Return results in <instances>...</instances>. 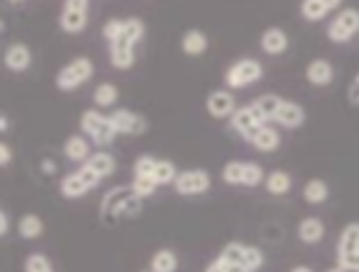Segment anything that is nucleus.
I'll return each mask as SVG.
<instances>
[{
    "instance_id": "7ed1b4c3",
    "label": "nucleus",
    "mask_w": 359,
    "mask_h": 272,
    "mask_svg": "<svg viewBox=\"0 0 359 272\" xmlns=\"http://www.w3.org/2000/svg\"><path fill=\"white\" fill-rule=\"evenodd\" d=\"M226 85H229V90H239V88H249V85H255L262 80V64L252 57L247 60H236L231 67L226 69Z\"/></svg>"
},
{
    "instance_id": "2f4dec72",
    "label": "nucleus",
    "mask_w": 359,
    "mask_h": 272,
    "mask_svg": "<svg viewBox=\"0 0 359 272\" xmlns=\"http://www.w3.org/2000/svg\"><path fill=\"white\" fill-rule=\"evenodd\" d=\"M144 21H139V18H126L123 21V31H121V36L123 41H128V44H139V41H144Z\"/></svg>"
},
{
    "instance_id": "cd10ccee",
    "label": "nucleus",
    "mask_w": 359,
    "mask_h": 272,
    "mask_svg": "<svg viewBox=\"0 0 359 272\" xmlns=\"http://www.w3.org/2000/svg\"><path fill=\"white\" fill-rule=\"evenodd\" d=\"M252 106H255L257 111L267 118V121H275L277 111H280V106H283V98H280V95H275V93H267V95H259Z\"/></svg>"
},
{
    "instance_id": "37998d69",
    "label": "nucleus",
    "mask_w": 359,
    "mask_h": 272,
    "mask_svg": "<svg viewBox=\"0 0 359 272\" xmlns=\"http://www.w3.org/2000/svg\"><path fill=\"white\" fill-rule=\"evenodd\" d=\"M11 159H13V151H11L8 142H0V165L8 167V165H11Z\"/></svg>"
},
{
    "instance_id": "39448f33",
    "label": "nucleus",
    "mask_w": 359,
    "mask_h": 272,
    "mask_svg": "<svg viewBox=\"0 0 359 272\" xmlns=\"http://www.w3.org/2000/svg\"><path fill=\"white\" fill-rule=\"evenodd\" d=\"M221 257L233 262V265H244L247 270L257 272L264 265V252L259 247H252V244H241V242H229L221 250Z\"/></svg>"
},
{
    "instance_id": "7c9ffc66",
    "label": "nucleus",
    "mask_w": 359,
    "mask_h": 272,
    "mask_svg": "<svg viewBox=\"0 0 359 272\" xmlns=\"http://www.w3.org/2000/svg\"><path fill=\"white\" fill-rule=\"evenodd\" d=\"M93 100H95V106H97V108L116 106V100H118V88H116L113 83L97 85L95 93H93Z\"/></svg>"
},
{
    "instance_id": "2eb2a0df",
    "label": "nucleus",
    "mask_w": 359,
    "mask_h": 272,
    "mask_svg": "<svg viewBox=\"0 0 359 272\" xmlns=\"http://www.w3.org/2000/svg\"><path fill=\"white\" fill-rule=\"evenodd\" d=\"M287 34H285L280 26H272V29H267L262 34V39H259V46H262L264 54H272V57H277V54H283L285 49H287Z\"/></svg>"
},
{
    "instance_id": "ddd939ff",
    "label": "nucleus",
    "mask_w": 359,
    "mask_h": 272,
    "mask_svg": "<svg viewBox=\"0 0 359 272\" xmlns=\"http://www.w3.org/2000/svg\"><path fill=\"white\" fill-rule=\"evenodd\" d=\"M3 60H6V67L11 72H26L31 67V49L21 41H15L6 49Z\"/></svg>"
},
{
    "instance_id": "a18cd8bd",
    "label": "nucleus",
    "mask_w": 359,
    "mask_h": 272,
    "mask_svg": "<svg viewBox=\"0 0 359 272\" xmlns=\"http://www.w3.org/2000/svg\"><path fill=\"white\" fill-rule=\"evenodd\" d=\"M8 229H11V219H8L6 211H0V234L8 236Z\"/></svg>"
},
{
    "instance_id": "20e7f679",
    "label": "nucleus",
    "mask_w": 359,
    "mask_h": 272,
    "mask_svg": "<svg viewBox=\"0 0 359 272\" xmlns=\"http://www.w3.org/2000/svg\"><path fill=\"white\" fill-rule=\"evenodd\" d=\"M97 185H100V177H97L88 165H83L80 170L62 177L60 190L65 198H83L85 193H90V190L97 188Z\"/></svg>"
},
{
    "instance_id": "a878e982",
    "label": "nucleus",
    "mask_w": 359,
    "mask_h": 272,
    "mask_svg": "<svg viewBox=\"0 0 359 272\" xmlns=\"http://www.w3.org/2000/svg\"><path fill=\"white\" fill-rule=\"evenodd\" d=\"M18 234L23 239H39V236L44 234V221H41V216H36V213L21 216V221H18Z\"/></svg>"
},
{
    "instance_id": "72a5a7b5",
    "label": "nucleus",
    "mask_w": 359,
    "mask_h": 272,
    "mask_svg": "<svg viewBox=\"0 0 359 272\" xmlns=\"http://www.w3.org/2000/svg\"><path fill=\"white\" fill-rule=\"evenodd\" d=\"M221 177H224L226 185H241V180H244V162L233 159V162L224 165V170H221Z\"/></svg>"
},
{
    "instance_id": "3c124183",
    "label": "nucleus",
    "mask_w": 359,
    "mask_h": 272,
    "mask_svg": "<svg viewBox=\"0 0 359 272\" xmlns=\"http://www.w3.org/2000/svg\"><path fill=\"white\" fill-rule=\"evenodd\" d=\"M326 272H346V270H344V267L337 265V267H331V270H326Z\"/></svg>"
},
{
    "instance_id": "1a4fd4ad",
    "label": "nucleus",
    "mask_w": 359,
    "mask_h": 272,
    "mask_svg": "<svg viewBox=\"0 0 359 272\" xmlns=\"http://www.w3.org/2000/svg\"><path fill=\"white\" fill-rule=\"evenodd\" d=\"M134 190L131 185H118V188H111L108 193L103 196L100 200V219L105 224H113V221H118V213H121V205L126 203V198L131 196Z\"/></svg>"
},
{
    "instance_id": "f03ea898",
    "label": "nucleus",
    "mask_w": 359,
    "mask_h": 272,
    "mask_svg": "<svg viewBox=\"0 0 359 272\" xmlns=\"http://www.w3.org/2000/svg\"><path fill=\"white\" fill-rule=\"evenodd\" d=\"M93 72H95V67H93V60H88V57H77V60L67 62L65 67L57 72V80H54V85L60 88V90H75V88H80V85H85L93 77Z\"/></svg>"
},
{
    "instance_id": "c9c22d12",
    "label": "nucleus",
    "mask_w": 359,
    "mask_h": 272,
    "mask_svg": "<svg viewBox=\"0 0 359 272\" xmlns=\"http://www.w3.org/2000/svg\"><path fill=\"white\" fill-rule=\"evenodd\" d=\"M157 182H154V177H134V182H131V190H134L136 196L142 198H151L154 193H157Z\"/></svg>"
},
{
    "instance_id": "6ab92c4d",
    "label": "nucleus",
    "mask_w": 359,
    "mask_h": 272,
    "mask_svg": "<svg viewBox=\"0 0 359 272\" xmlns=\"http://www.w3.org/2000/svg\"><path fill=\"white\" fill-rule=\"evenodd\" d=\"M180 46H182V52H185L187 57H201V54L208 49V36H205L201 29H190V31H185Z\"/></svg>"
},
{
    "instance_id": "ea45409f",
    "label": "nucleus",
    "mask_w": 359,
    "mask_h": 272,
    "mask_svg": "<svg viewBox=\"0 0 359 272\" xmlns=\"http://www.w3.org/2000/svg\"><path fill=\"white\" fill-rule=\"evenodd\" d=\"M337 265L344 267L346 272H359V252H352V254H341V257H337Z\"/></svg>"
},
{
    "instance_id": "58836bf2",
    "label": "nucleus",
    "mask_w": 359,
    "mask_h": 272,
    "mask_svg": "<svg viewBox=\"0 0 359 272\" xmlns=\"http://www.w3.org/2000/svg\"><path fill=\"white\" fill-rule=\"evenodd\" d=\"M121 31H123V21H121V18H111V21L103 26V39L108 44H113V41L121 36Z\"/></svg>"
},
{
    "instance_id": "423d86ee",
    "label": "nucleus",
    "mask_w": 359,
    "mask_h": 272,
    "mask_svg": "<svg viewBox=\"0 0 359 272\" xmlns=\"http://www.w3.org/2000/svg\"><path fill=\"white\" fill-rule=\"evenodd\" d=\"M267 123H269L267 118H264V116L259 114L252 103H249V106H239L231 116L233 131H236L239 136H244L247 142H252V139L259 134V129H262V126H267Z\"/></svg>"
},
{
    "instance_id": "f3484780",
    "label": "nucleus",
    "mask_w": 359,
    "mask_h": 272,
    "mask_svg": "<svg viewBox=\"0 0 359 272\" xmlns=\"http://www.w3.org/2000/svg\"><path fill=\"white\" fill-rule=\"evenodd\" d=\"M326 234V226H323L321 219H316V216H308L298 224V239L303 244H318Z\"/></svg>"
},
{
    "instance_id": "aec40b11",
    "label": "nucleus",
    "mask_w": 359,
    "mask_h": 272,
    "mask_svg": "<svg viewBox=\"0 0 359 272\" xmlns=\"http://www.w3.org/2000/svg\"><path fill=\"white\" fill-rule=\"evenodd\" d=\"M85 165H88L100 180H103V177H111V175L116 172V157H113L111 151H95V154H90V159Z\"/></svg>"
},
{
    "instance_id": "864d4df0",
    "label": "nucleus",
    "mask_w": 359,
    "mask_h": 272,
    "mask_svg": "<svg viewBox=\"0 0 359 272\" xmlns=\"http://www.w3.org/2000/svg\"><path fill=\"white\" fill-rule=\"evenodd\" d=\"M142 272H154V270H142Z\"/></svg>"
},
{
    "instance_id": "e433bc0d",
    "label": "nucleus",
    "mask_w": 359,
    "mask_h": 272,
    "mask_svg": "<svg viewBox=\"0 0 359 272\" xmlns=\"http://www.w3.org/2000/svg\"><path fill=\"white\" fill-rule=\"evenodd\" d=\"M154 167H157V159L151 157V154H142L134 162V177H151Z\"/></svg>"
},
{
    "instance_id": "603ef678",
    "label": "nucleus",
    "mask_w": 359,
    "mask_h": 272,
    "mask_svg": "<svg viewBox=\"0 0 359 272\" xmlns=\"http://www.w3.org/2000/svg\"><path fill=\"white\" fill-rule=\"evenodd\" d=\"M8 3H23V0H8Z\"/></svg>"
},
{
    "instance_id": "c756f323",
    "label": "nucleus",
    "mask_w": 359,
    "mask_h": 272,
    "mask_svg": "<svg viewBox=\"0 0 359 272\" xmlns=\"http://www.w3.org/2000/svg\"><path fill=\"white\" fill-rule=\"evenodd\" d=\"M329 6L323 3V0H303L300 3V15L306 18V21L316 23V21H323L326 15H329Z\"/></svg>"
},
{
    "instance_id": "473e14b6",
    "label": "nucleus",
    "mask_w": 359,
    "mask_h": 272,
    "mask_svg": "<svg viewBox=\"0 0 359 272\" xmlns=\"http://www.w3.org/2000/svg\"><path fill=\"white\" fill-rule=\"evenodd\" d=\"M264 177H267V175H264L262 165H257V162H244V180H241L244 188H257V185H262Z\"/></svg>"
},
{
    "instance_id": "412c9836",
    "label": "nucleus",
    "mask_w": 359,
    "mask_h": 272,
    "mask_svg": "<svg viewBox=\"0 0 359 272\" xmlns=\"http://www.w3.org/2000/svg\"><path fill=\"white\" fill-rule=\"evenodd\" d=\"M65 157H67L69 162H83L85 165L90 159V142L80 134L69 136L67 142H65Z\"/></svg>"
},
{
    "instance_id": "4c0bfd02",
    "label": "nucleus",
    "mask_w": 359,
    "mask_h": 272,
    "mask_svg": "<svg viewBox=\"0 0 359 272\" xmlns=\"http://www.w3.org/2000/svg\"><path fill=\"white\" fill-rule=\"evenodd\" d=\"M139 211H142V198L136 196V193H131V196L126 198V203L121 205L118 219H134V216H136Z\"/></svg>"
},
{
    "instance_id": "9d476101",
    "label": "nucleus",
    "mask_w": 359,
    "mask_h": 272,
    "mask_svg": "<svg viewBox=\"0 0 359 272\" xmlns=\"http://www.w3.org/2000/svg\"><path fill=\"white\" fill-rule=\"evenodd\" d=\"M113 123H116V131L123 136H136V134H144L147 131V118L142 114H136V111H128V108H118V111H113L111 114Z\"/></svg>"
},
{
    "instance_id": "f8f14e48",
    "label": "nucleus",
    "mask_w": 359,
    "mask_h": 272,
    "mask_svg": "<svg viewBox=\"0 0 359 272\" xmlns=\"http://www.w3.org/2000/svg\"><path fill=\"white\" fill-rule=\"evenodd\" d=\"M303 121H306V108L300 106V103H295V100H283V106H280V111L275 116L277 126H283V129H298V126H303Z\"/></svg>"
},
{
    "instance_id": "393cba45",
    "label": "nucleus",
    "mask_w": 359,
    "mask_h": 272,
    "mask_svg": "<svg viewBox=\"0 0 359 272\" xmlns=\"http://www.w3.org/2000/svg\"><path fill=\"white\" fill-rule=\"evenodd\" d=\"M60 26H62V31H67V34H80V31H85V26H88V13H85V11H65V8H62Z\"/></svg>"
},
{
    "instance_id": "a19ab883",
    "label": "nucleus",
    "mask_w": 359,
    "mask_h": 272,
    "mask_svg": "<svg viewBox=\"0 0 359 272\" xmlns=\"http://www.w3.org/2000/svg\"><path fill=\"white\" fill-rule=\"evenodd\" d=\"M65 11H85L88 13V8H90V0H65Z\"/></svg>"
},
{
    "instance_id": "09e8293b",
    "label": "nucleus",
    "mask_w": 359,
    "mask_h": 272,
    "mask_svg": "<svg viewBox=\"0 0 359 272\" xmlns=\"http://www.w3.org/2000/svg\"><path fill=\"white\" fill-rule=\"evenodd\" d=\"M0 129H3V131L11 129V121H8V116H0Z\"/></svg>"
},
{
    "instance_id": "c85d7f7f",
    "label": "nucleus",
    "mask_w": 359,
    "mask_h": 272,
    "mask_svg": "<svg viewBox=\"0 0 359 272\" xmlns=\"http://www.w3.org/2000/svg\"><path fill=\"white\" fill-rule=\"evenodd\" d=\"M177 175L180 172H177V167H175V162H170V159H157V167H154L151 177H154V182L162 188V185H175Z\"/></svg>"
},
{
    "instance_id": "49530a36",
    "label": "nucleus",
    "mask_w": 359,
    "mask_h": 272,
    "mask_svg": "<svg viewBox=\"0 0 359 272\" xmlns=\"http://www.w3.org/2000/svg\"><path fill=\"white\" fill-rule=\"evenodd\" d=\"M41 170H44L46 175H54L57 172V165H54L52 159H44V162H41Z\"/></svg>"
},
{
    "instance_id": "8fccbe9b",
    "label": "nucleus",
    "mask_w": 359,
    "mask_h": 272,
    "mask_svg": "<svg viewBox=\"0 0 359 272\" xmlns=\"http://www.w3.org/2000/svg\"><path fill=\"white\" fill-rule=\"evenodd\" d=\"M290 272H313V270H311L308 265H298V267H292Z\"/></svg>"
},
{
    "instance_id": "b1692460",
    "label": "nucleus",
    "mask_w": 359,
    "mask_h": 272,
    "mask_svg": "<svg viewBox=\"0 0 359 272\" xmlns=\"http://www.w3.org/2000/svg\"><path fill=\"white\" fill-rule=\"evenodd\" d=\"M180 259L172 250H157L149 259V270L154 272H177Z\"/></svg>"
},
{
    "instance_id": "4468645a",
    "label": "nucleus",
    "mask_w": 359,
    "mask_h": 272,
    "mask_svg": "<svg viewBox=\"0 0 359 272\" xmlns=\"http://www.w3.org/2000/svg\"><path fill=\"white\" fill-rule=\"evenodd\" d=\"M306 80L316 88H323V85L334 83V67H331L329 60H313L306 67Z\"/></svg>"
},
{
    "instance_id": "a211bd4d",
    "label": "nucleus",
    "mask_w": 359,
    "mask_h": 272,
    "mask_svg": "<svg viewBox=\"0 0 359 272\" xmlns=\"http://www.w3.org/2000/svg\"><path fill=\"white\" fill-rule=\"evenodd\" d=\"M352 252H359V221L346 224V226L341 229L339 242H337V257H341V254H352Z\"/></svg>"
},
{
    "instance_id": "6e6552de",
    "label": "nucleus",
    "mask_w": 359,
    "mask_h": 272,
    "mask_svg": "<svg viewBox=\"0 0 359 272\" xmlns=\"http://www.w3.org/2000/svg\"><path fill=\"white\" fill-rule=\"evenodd\" d=\"M175 190L177 196H203L210 190V175L208 170L193 167V170H182L175 180Z\"/></svg>"
},
{
    "instance_id": "4be33fe9",
    "label": "nucleus",
    "mask_w": 359,
    "mask_h": 272,
    "mask_svg": "<svg viewBox=\"0 0 359 272\" xmlns=\"http://www.w3.org/2000/svg\"><path fill=\"white\" fill-rule=\"evenodd\" d=\"M264 188H267V193H272V196H287L292 188V177L285 170H272V172H267V177H264Z\"/></svg>"
},
{
    "instance_id": "c03bdc74",
    "label": "nucleus",
    "mask_w": 359,
    "mask_h": 272,
    "mask_svg": "<svg viewBox=\"0 0 359 272\" xmlns=\"http://www.w3.org/2000/svg\"><path fill=\"white\" fill-rule=\"evenodd\" d=\"M205 272H226V259L224 257H216L208 267H205Z\"/></svg>"
},
{
    "instance_id": "5701e85b",
    "label": "nucleus",
    "mask_w": 359,
    "mask_h": 272,
    "mask_svg": "<svg viewBox=\"0 0 359 272\" xmlns=\"http://www.w3.org/2000/svg\"><path fill=\"white\" fill-rule=\"evenodd\" d=\"M280 139H283V136H280V131L272 129V126L267 123V126H262V129H259V134H257L249 144H252L257 151H275L277 147H280Z\"/></svg>"
},
{
    "instance_id": "f257e3e1",
    "label": "nucleus",
    "mask_w": 359,
    "mask_h": 272,
    "mask_svg": "<svg viewBox=\"0 0 359 272\" xmlns=\"http://www.w3.org/2000/svg\"><path fill=\"white\" fill-rule=\"evenodd\" d=\"M80 129H83L97 147H108V144H113L116 136H118L111 114L105 116L103 111H97V108L83 111V116H80Z\"/></svg>"
},
{
    "instance_id": "f704fd0d",
    "label": "nucleus",
    "mask_w": 359,
    "mask_h": 272,
    "mask_svg": "<svg viewBox=\"0 0 359 272\" xmlns=\"http://www.w3.org/2000/svg\"><path fill=\"white\" fill-rule=\"evenodd\" d=\"M23 270L26 272H54L52 262H49V257L46 254H41V252H34V254H29L26 257V262H23Z\"/></svg>"
},
{
    "instance_id": "79ce46f5",
    "label": "nucleus",
    "mask_w": 359,
    "mask_h": 272,
    "mask_svg": "<svg viewBox=\"0 0 359 272\" xmlns=\"http://www.w3.org/2000/svg\"><path fill=\"white\" fill-rule=\"evenodd\" d=\"M346 98H349L352 106H359V72H357V77H354V83L349 85V90H346Z\"/></svg>"
},
{
    "instance_id": "dca6fc26",
    "label": "nucleus",
    "mask_w": 359,
    "mask_h": 272,
    "mask_svg": "<svg viewBox=\"0 0 359 272\" xmlns=\"http://www.w3.org/2000/svg\"><path fill=\"white\" fill-rule=\"evenodd\" d=\"M136 46L128 44V41H123V39H116L111 44V64L116 69H128L131 64H134L136 54H134Z\"/></svg>"
},
{
    "instance_id": "9b49d317",
    "label": "nucleus",
    "mask_w": 359,
    "mask_h": 272,
    "mask_svg": "<svg viewBox=\"0 0 359 272\" xmlns=\"http://www.w3.org/2000/svg\"><path fill=\"white\" fill-rule=\"evenodd\" d=\"M205 108H208V114L213 116V118H231L233 111H236V100H233V93L229 90V88H224V90H213L208 95V100H205Z\"/></svg>"
},
{
    "instance_id": "0eeeda50",
    "label": "nucleus",
    "mask_w": 359,
    "mask_h": 272,
    "mask_svg": "<svg viewBox=\"0 0 359 272\" xmlns=\"http://www.w3.org/2000/svg\"><path fill=\"white\" fill-rule=\"evenodd\" d=\"M329 39L334 44H346L349 39H354V34H359V11L357 8H341L334 21L329 23Z\"/></svg>"
},
{
    "instance_id": "de8ad7c7",
    "label": "nucleus",
    "mask_w": 359,
    "mask_h": 272,
    "mask_svg": "<svg viewBox=\"0 0 359 272\" xmlns=\"http://www.w3.org/2000/svg\"><path fill=\"white\" fill-rule=\"evenodd\" d=\"M323 3L329 6V11H339V8H341V3H344V0H323Z\"/></svg>"
},
{
    "instance_id": "bb28decb",
    "label": "nucleus",
    "mask_w": 359,
    "mask_h": 272,
    "mask_svg": "<svg viewBox=\"0 0 359 272\" xmlns=\"http://www.w3.org/2000/svg\"><path fill=\"white\" fill-rule=\"evenodd\" d=\"M303 198H306V203H311V205L326 203V198H329V185H326L321 177L308 180L306 188H303Z\"/></svg>"
}]
</instances>
